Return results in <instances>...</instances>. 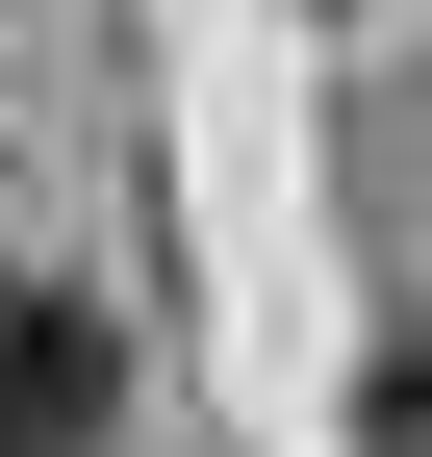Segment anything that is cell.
Returning <instances> with one entry per match:
<instances>
[{
  "mask_svg": "<svg viewBox=\"0 0 432 457\" xmlns=\"http://www.w3.org/2000/svg\"><path fill=\"white\" fill-rule=\"evenodd\" d=\"M102 407H128L102 305H77V279H0V457H102Z\"/></svg>",
  "mask_w": 432,
  "mask_h": 457,
  "instance_id": "cell-1",
  "label": "cell"
},
{
  "mask_svg": "<svg viewBox=\"0 0 432 457\" xmlns=\"http://www.w3.org/2000/svg\"><path fill=\"white\" fill-rule=\"evenodd\" d=\"M356 457H432V330H382V356H356Z\"/></svg>",
  "mask_w": 432,
  "mask_h": 457,
  "instance_id": "cell-2",
  "label": "cell"
}]
</instances>
